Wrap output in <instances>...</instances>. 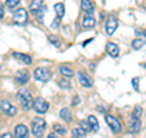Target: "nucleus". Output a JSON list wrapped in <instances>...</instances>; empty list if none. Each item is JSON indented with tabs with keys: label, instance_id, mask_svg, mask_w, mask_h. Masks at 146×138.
Returning <instances> with one entry per match:
<instances>
[{
	"label": "nucleus",
	"instance_id": "f257e3e1",
	"mask_svg": "<svg viewBox=\"0 0 146 138\" xmlns=\"http://www.w3.org/2000/svg\"><path fill=\"white\" fill-rule=\"evenodd\" d=\"M16 98L18 100V103L21 104V107L23 110H26V111H28V110L33 109V95H32V93L28 90V89H21L17 92V95Z\"/></svg>",
	"mask_w": 146,
	"mask_h": 138
},
{
	"label": "nucleus",
	"instance_id": "f03ea898",
	"mask_svg": "<svg viewBox=\"0 0 146 138\" xmlns=\"http://www.w3.org/2000/svg\"><path fill=\"white\" fill-rule=\"evenodd\" d=\"M31 128H32V133L33 136L36 138L43 137L45 128H46V122H45L44 119L42 117H34V120L31 123Z\"/></svg>",
	"mask_w": 146,
	"mask_h": 138
},
{
	"label": "nucleus",
	"instance_id": "7ed1b4c3",
	"mask_svg": "<svg viewBox=\"0 0 146 138\" xmlns=\"http://www.w3.org/2000/svg\"><path fill=\"white\" fill-rule=\"evenodd\" d=\"M12 21H13V23H16L18 26H25L27 23V21H28V11L23 7L17 9V10L13 12Z\"/></svg>",
	"mask_w": 146,
	"mask_h": 138
},
{
	"label": "nucleus",
	"instance_id": "20e7f679",
	"mask_svg": "<svg viewBox=\"0 0 146 138\" xmlns=\"http://www.w3.org/2000/svg\"><path fill=\"white\" fill-rule=\"evenodd\" d=\"M34 78L40 82H48L50 78H51V72H50L48 68L38 67L34 70Z\"/></svg>",
	"mask_w": 146,
	"mask_h": 138
},
{
	"label": "nucleus",
	"instance_id": "39448f33",
	"mask_svg": "<svg viewBox=\"0 0 146 138\" xmlns=\"http://www.w3.org/2000/svg\"><path fill=\"white\" fill-rule=\"evenodd\" d=\"M105 120H106L107 125L112 130V132H115V133H121L122 132V125H121V122L118 121L115 116H112V115H106V116H105Z\"/></svg>",
	"mask_w": 146,
	"mask_h": 138
},
{
	"label": "nucleus",
	"instance_id": "423d86ee",
	"mask_svg": "<svg viewBox=\"0 0 146 138\" xmlns=\"http://www.w3.org/2000/svg\"><path fill=\"white\" fill-rule=\"evenodd\" d=\"M29 77H31V75H29L28 70H18L15 72V75H13V80H15L18 84L23 86L26 83H28Z\"/></svg>",
	"mask_w": 146,
	"mask_h": 138
},
{
	"label": "nucleus",
	"instance_id": "0eeeda50",
	"mask_svg": "<svg viewBox=\"0 0 146 138\" xmlns=\"http://www.w3.org/2000/svg\"><path fill=\"white\" fill-rule=\"evenodd\" d=\"M33 109H34V111L35 113H38V114H45L48 111V109H49V103L46 102V100H44L43 98H36L34 100V103H33Z\"/></svg>",
	"mask_w": 146,
	"mask_h": 138
},
{
	"label": "nucleus",
	"instance_id": "6e6552de",
	"mask_svg": "<svg viewBox=\"0 0 146 138\" xmlns=\"http://www.w3.org/2000/svg\"><path fill=\"white\" fill-rule=\"evenodd\" d=\"M0 109H1V111L4 114L9 115V116H15V115L17 114L16 107H13L9 100H3V102L0 103Z\"/></svg>",
	"mask_w": 146,
	"mask_h": 138
},
{
	"label": "nucleus",
	"instance_id": "1a4fd4ad",
	"mask_svg": "<svg viewBox=\"0 0 146 138\" xmlns=\"http://www.w3.org/2000/svg\"><path fill=\"white\" fill-rule=\"evenodd\" d=\"M77 76H78L79 83L83 87H85V88H90V87H93L94 81H93V78H91L86 72L80 71V72H78V75H77Z\"/></svg>",
	"mask_w": 146,
	"mask_h": 138
},
{
	"label": "nucleus",
	"instance_id": "9d476101",
	"mask_svg": "<svg viewBox=\"0 0 146 138\" xmlns=\"http://www.w3.org/2000/svg\"><path fill=\"white\" fill-rule=\"evenodd\" d=\"M118 27V21L115 17H108V20L106 21V26H105V31H106L107 36H112L116 32Z\"/></svg>",
	"mask_w": 146,
	"mask_h": 138
},
{
	"label": "nucleus",
	"instance_id": "9b49d317",
	"mask_svg": "<svg viewBox=\"0 0 146 138\" xmlns=\"http://www.w3.org/2000/svg\"><path fill=\"white\" fill-rule=\"evenodd\" d=\"M128 128H129V132L130 133H138L140 131V128H141V121H140V119L131 116L129 122H128Z\"/></svg>",
	"mask_w": 146,
	"mask_h": 138
},
{
	"label": "nucleus",
	"instance_id": "f8f14e48",
	"mask_svg": "<svg viewBox=\"0 0 146 138\" xmlns=\"http://www.w3.org/2000/svg\"><path fill=\"white\" fill-rule=\"evenodd\" d=\"M106 52H107V54L110 55V56L117 58L118 55H119V47H118L116 43L110 42V43L106 44Z\"/></svg>",
	"mask_w": 146,
	"mask_h": 138
},
{
	"label": "nucleus",
	"instance_id": "ddd939ff",
	"mask_svg": "<svg viewBox=\"0 0 146 138\" xmlns=\"http://www.w3.org/2000/svg\"><path fill=\"white\" fill-rule=\"evenodd\" d=\"M15 137L16 138H28V128L25 125H17L15 127Z\"/></svg>",
	"mask_w": 146,
	"mask_h": 138
},
{
	"label": "nucleus",
	"instance_id": "4468645a",
	"mask_svg": "<svg viewBox=\"0 0 146 138\" xmlns=\"http://www.w3.org/2000/svg\"><path fill=\"white\" fill-rule=\"evenodd\" d=\"M80 6L85 12V15H93L94 13V5L90 0H80Z\"/></svg>",
	"mask_w": 146,
	"mask_h": 138
},
{
	"label": "nucleus",
	"instance_id": "2eb2a0df",
	"mask_svg": "<svg viewBox=\"0 0 146 138\" xmlns=\"http://www.w3.org/2000/svg\"><path fill=\"white\" fill-rule=\"evenodd\" d=\"M43 9V0H32L29 4V11L36 15Z\"/></svg>",
	"mask_w": 146,
	"mask_h": 138
},
{
	"label": "nucleus",
	"instance_id": "dca6fc26",
	"mask_svg": "<svg viewBox=\"0 0 146 138\" xmlns=\"http://www.w3.org/2000/svg\"><path fill=\"white\" fill-rule=\"evenodd\" d=\"M12 56L15 58L16 60H18V61H21V62L26 64V65H31V64H32V58L29 56V55H27V54H22V53H12Z\"/></svg>",
	"mask_w": 146,
	"mask_h": 138
},
{
	"label": "nucleus",
	"instance_id": "f3484780",
	"mask_svg": "<svg viewBox=\"0 0 146 138\" xmlns=\"http://www.w3.org/2000/svg\"><path fill=\"white\" fill-rule=\"evenodd\" d=\"M86 122H88V125H89L90 131H94V132L99 131V121H98V119L95 117L94 115H89Z\"/></svg>",
	"mask_w": 146,
	"mask_h": 138
},
{
	"label": "nucleus",
	"instance_id": "a211bd4d",
	"mask_svg": "<svg viewBox=\"0 0 146 138\" xmlns=\"http://www.w3.org/2000/svg\"><path fill=\"white\" fill-rule=\"evenodd\" d=\"M95 25V18L93 15H84L83 20H82V27L84 28H90Z\"/></svg>",
	"mask_w": 146,
	"mask_h": 138
},
{
	"label": "nucleus",
	"instance_id": "6ab92c4d",
	"mask_svg": "<svg viewBox=\"0 0 146 138\" xmlns=\"http://www.w3.org/2000/svg\"><path fill=\"white\" fill-rule=\"evenodd\" d=\"M60 117L63 119L65 121L67 122H70L72 120V113H71V110L68 109V108H63L60 110Z\"/></svg>",
	"mask_w": 146,
	"mask_h": 138
},
{
	"label": "nucleus",
	"instance_id": "aec40b11",
	"mask_svg": "<svg viewBox=\"0 0 146 138\" xmlns=\"http://www.w3.org/2000/svg\"><path fill=\"white\" fill-rule=\"evenodd\" d=\"M54 10H55V12H56V16H57V17L62 18L63 16H65V5H63L62 3H57V4H55Z\"/></svg>",
	"mask_w": 146,
	"mask_h": 138
},
{
	"label": "nucleus",
	"instance_id": "412c9836",
	"mask_svg": "<svg viewBox=\"0 0 146 138\" xmlns=\"http://www.w3.org/2000/svg\"><path fill=\"white\" fill-rule=\"evenodd\" d=\"M58 72H60L63 77H72L73 75H74V72H73L72 68L67 67V66H60V68H58Z\"/></svg>",
	"mask_w": 146,
	"mask_h": 138
},
{
	"label": "nucleus",
	"instance_id": "4be33fe9",
	"mask_svg": "<svg viewBox=\"0 0 146 138\" xmlns=\"http://www.w3.org/2000/svg\"><path fill=\"white\" fill-rule=\"evenodd\" d=\"M72 135L74 136L76 138H83L86 135V131L84 130V128H82V127H76V128H73L72 130Z\"/></svg>",
	"mask_w": 146,
	"mask_h": 138
},
{
	"label": "nucleus",
	"instance_id": "5701e85b",
	"mask_svg": "<svg viewBox=\"0 0 146 138\" xmlns=\"http://www.w3.org/2000/svg\"><path fill=\"white\" fill-rule=\"evenodd\" d=\"M144 44H145V42L143 39L136 38V39H134L133 42H131V48H133L134 50H139V49H141L144 47Z\"/></svg>",
	"mask_w": 146,
	"mask_h": 138
},
{
	"label": "nucleus",
	"instance_id": "b1692460",
	"mask_svg": "<svg viewBox=\"0 0 146 138\" xmlns=\"http://www.w3.org/2000/svg\"><path fill=\"white\" fill-rule=\"evenodd\" d=\"M57 84L60 86L62 89L71 88V82L68 81V80H65V78H60V80H57Z\"/></svg>",
	"mask_w": 146,
	"mask_h": 138
},
{
	"label": "nucleus",
	"instance_id": "393cba45",
	"mask_svg": "<svg viewBox=\"0 0 146 138\" xmlns=\"http://www.w3.org/2000/svg\"><path fill=\"white\" fill-rule=\"evenodd\" d=\"M54 131L62 136V135H65V133H66V128L63 127L62 125H60V123H55V125H54Z\"/></svg>",
	"mask_w": 146,
	"mask_h": 138
},
{
	"label": "nucleus",
	"instance_id": "a878e982",
	"mask_svg": "<svg viewBox=\"0 0 146 138\" xmlns=\"http://www.w3.org/2000/svg\"><path fill=\"white\" fill-rule=\"evenodd\" d=\"M21 0H6L5 4H6V6L7 7H10V9H15L18 4H20Z\"/></svg>",
	"mask_w": 146,
	"mask_h": 138
},
{
	"label": "nucleus",
	"instance_id": "bb28decb",
	"mask_svg": "<svg viewBox=\"0 0 146 138\" xmlns=\"http://www.w3.org/2000/svg\"><path fill=\"white\" fill-rule=\"evenodd\" d=\"M141 115H143V108H140V107H136V108L134 109L133 114H131V116H134V117H138V119H140V117H141Z\"/></svg>",
	"mask_w": 146,
	"mask_h": 138
},
{
	"label": "nucleus",
	"instance_id": "cd10ccee",
	"mask_svg": "<svg viewBox=\"0 0 146 138\" xmlns=\"http://www.w3.org/2000/svg\"><path fill=\"white\" fill-rule=\"evenodd\" d=\"M49 40H50V43H51V44H54L55 45V47H60V45H61V43H60V40H58V38H57V37H54V36H50L49 37Z\"/></svg>",
	"mask_w": 146,
	"mask_h": 138
},
{
	"label": "nucleus",
	"instance_id": "c85d7f7f",
	"mask_svg": "<svg viewBox=\"0 0 146 138\" xmlns=\"http://www.w3.org/2000/svg\"><path fill=\"white\" fill-rule=\"evenodd\" d=\"M131 84H133L135 90H139V78L138 77H134L133 80H131Z\"/></svg>",
	"mask_w": 146,
	"mask_h": 138
},
{
	"label": "nucleus",
	"instance_id": "c756f323",
	"mask_svg": "<svg viewBox=\"0 0 146 138\" xmlns=\"http://www.w3.org/2000/svg\"><path fill=\"white\" fill-rule=\"evenodd\" d=\"M60 20H61L60 17H56V18H55V20L52 21V23H51V28H54V29H55V28H57L58 25H60V22H61Z\"/></svg>",
	"mask_w": 146,
	"mask_h": 138
},
{
	"label": "nucleus",
	"instance_id": "7c9ffc66",
	"mask_svg": "<svg viewBox=\"0 0 146 138\" xmlns=\"http://www.w3.org/2000/svg\"><path fill=\"white\" fill-rule=\"evenodd\" d=\"M80 103V99H79V96H74V100H72V105H77V104H79Z\"/></svg>",
	"mask_w": 146,
	"mask_h": 138
},
{
	"label": "nucleus",
	"instance_id": "2f4dec72",
	"mask_svg": "<svg viewBox=\"0 0 146 138\" xmlns=\"http://www.w3.org/2000/svg\"><path fill=\"white\" fill-rule=\"evenodd\" d=\"M4 17V6L3 4H0V20Z\"/></svg>",
	"mask_w": 146,
	"mask_h": 138
},
{
	"label": "nucleus",
	"instance_id": "473e14b6",
	"mask_svg": "<svg viewBox=\"0 0 146 138\" xmlns=\"http://www.w3.org/2000/svg\"><path fill=\"white\" fill-rule=\"evenodd\" d=\"M0 138H12V136L10 135V133H7V132H6V133H4V135L0 137Z\"/></svg>",
	"mask_w": 146,
	"mask_h": 138
},
{
	"label": "nucleus",
	"instance_id": "72a5a7b5",
	"mask_svg": "<svg viewBox=\"0 0 146 138\" xmlns=\"http://www.w3.org/2000/svg\"><path fill=\"white\" fill-rule=\"evenodd\" d=\"M48 138H57V136L55 135V133H50V135L48 136Z\"/></svg>",
	"mask_w": 146,
	"mask_h": 138
},
{
	"label": "nucleus",
	"instance_id": "f704fd0d",
	"mask_svg": "<svg viewBox=\"0 0 146 138\" xmlns=\"http://www.w3.org/2000/svg\"><path fill=\"white\" fill-rule=\"evenodd\" d=\"M91 40H94V39H91V38H90V39H88V40H86V42H85V43H83V47H85V45H86V44H88V43H90V42H91Z\"/></svg>",
	"mask_w": 146,
	"mask_h": 138
},
{
	"label": "nucleus",
	"instance_id": "c9c22d12",
	"mask_svg": "<svg viewBox=\"0 0 146 138\" xmlns=\"http://www.w3.org/2000/svg\"><path fill=\"white\" fill-rule=\"evenodd\" d=\"M143 34H144V36H145V37H146V29H145V31H144V32H143Z\"/></svg>",
	"mask_w": 146,
	"mask_h": 138
},
{
	"label": "nucleus",
	"instance_id": "e433bc0d",
	"mask_svg": "<svg viewBox=\"0 0 146 138\" xmlns=\"http://www.w3.org/2000/svg\"><path fill=\"white\" fill-rule=\"evenodd\" d=\"M145 67H146V64H145Z\"/></svg>",
	"mask_w": 146,
	"mask_h": 138
},
{
	"label": "nucleus",
	"instance_id": "4c0bfd02",
	"mask_svg": "<svg viewBox=\"0 0 146 138\" xmlns=\"http://www.w3.org/2000/svg\"><path fill=\"white\" fill-rule=\"evenodd\" d=\"M74 138H76V137H74Z\"/></svg>",
	"mask_w": 146,
	"mask_h": 138
}]
</instances>
